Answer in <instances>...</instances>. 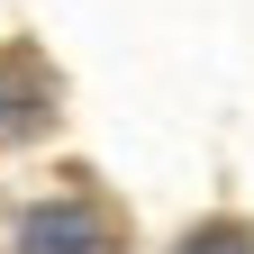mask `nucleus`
Masks as SVG:
<instances>
[{
  "instance_id": "f257e3e1",
  "label": "nucleus",
  "mask_w": 254,
  "mask_h": 254,
  "mask_svg": "<svg viewBox=\"0 0 254 254\" xmlns=\"http://www.w3.org/2000/svg\"><path fill=\"white\" fill-rule=\"evenodd\" d=\"M18 254H118V227L91 200H46V209H27Z\"/></svg>"
},
{
  "instance_id": "f03ea898",
  "label": "nucleus",
  "mask_w": 254,
  "mask_h": 254,
  "mask_svg": "<svg viewBox=\"0 0 254 254\" xmlns=\"http://www.w3.org/2000/svg\"><path fill=\"white\" fill-rule=\"evenodd\" d=\"M46 118H55V73L27 46H9L0 55V145H27Z\"/></svg>"
},
{
  "instance_id": "7ed1b4c3",
  "label": "nucleus",
  "mask_w": 254,
  "mask_h": 254,
  "mask_svg": "<svg viewBox=\"0 0 254 254\" xmlns=\"http://www.w3.org/2000/svg\"><path fill=\"white\" fill-rule=\"evenodd\" d=\"M182 254H254V236H245V227H200Z\"/></svg>"
}]
</instances>
